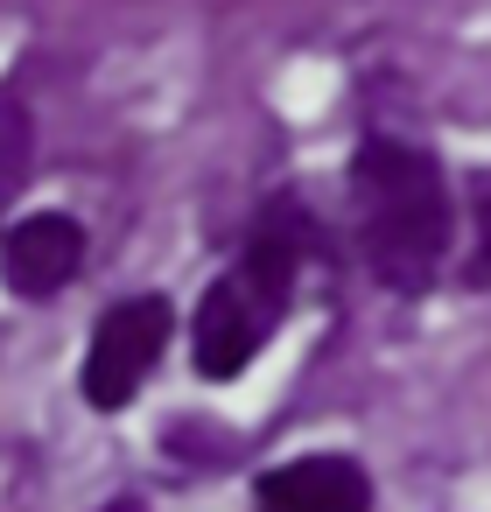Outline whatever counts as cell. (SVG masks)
<instances>
[{
  "instance_id": "cell-4",
  "label": "cell",
  "mask_w": 491,
  "mask_h": 512,
  "mask_svg": "<svg viewBox=\"0 0 491 512\" xmlns=\"http://www.w3.org/2000/svg\"><path fill=\"white\" fill-rule=\"evenodd\" d=\"M85 267V225L71 211H36L22 225L0 232V281H8L22 302H50L78 281Z\"/></svg>"
},
{
  "instance_id": "cell-6",
  "label": "cell",
  "mask_w": 491,
  "mask_h": 512,
  "mask_svg": "<svg viewBox=\"0 0 491 512\" xmlns=\"http://www.w3.org/2000/svg\"><path fill=\"white\" fill-rule=\"evenodd\" d=\"M29 155H36V134H29V113L15 99H0V204H8L29 176Z\"/></svg>"
},
{
  "instance_id": "cell-3",
  "label": "cell",
  "mask_w": 491,
  "mask_h": 512,
  "mask_svg": "<svg viewBox=\"0 0 491 512\" xmlns=\"http://www.w3.org/2000/svg\"><path fill=\"white\" fill-rule=\"evenodd\" d=\"M169 302L162 295H127V302H113L106 316H99V330H92V351H85V400L99 407V414H120L134 393H141V379L155 372V358H162V344H169Z\"/></svg>"
},
{
  "instance_id": "cell-5",
  "label": "cell",
  "mask_w": 491,
  "mask_h": 512,
  "mask_svg": "<svg viewBox=\"0 0 491 512\" xmlns=\"http://www.w3.org/2000/svg\"><path fill=\"white\" fill-rule=\"evenodd\" d=\"M365 505H372V477L351 456H295L267 470L253 491V512H365Z\"/></svg>"
},
{
  "instance_id": "cell-2",
  "label": "cell",
  "mask_w": 491,
  "mask_h": 512,
  "mask_svg": "<svg viewBox=\"0 0 491 512\" xmlns=\"http://www.w3.org/2000/svg\"><path fill=\"white\" fill-rule=\"evenodd\" d=\"M295 232L288 218H267L246 253L204 288L197 302V323H190V358H197V379H239L253 365V351L281 330L288 302H295Z\"/></svg>"
},
{
  "instance_id": "cell-1",
  "label": "cell",
  "mask_w": 491,
  "mask_h": 512,
  "mask_svg": "<svg viewBox=\"0 0 491 512\" xmlns=\"http://www.w3.org/2000/svg\"><path fill=\"white\" fill-rule=\"evenodd\" d=\"M351 204H358V253L379 288L421 295L449 253V183L428 148L372 134L351 155Z\"/></svg>"
},
{
  "instance_id": "cell-7",
  "label": "cell",
  "mask_w": 491,
  "mask_h": 512,
  "mask_svg": "<svg viewBox=\"0 0 491 512\" xmlns=\"http://www.w3.org/2000/svg\"><path fill=\"white\" fill-rule=\"evenodd\" d=\"M491 281V183H484V197H477V260H470V288H484Z\"/></svg>"
}]
</instances>
